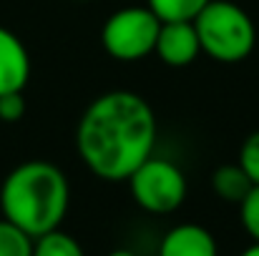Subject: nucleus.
<instances>
[{
  "label": "nucleus",
  "mask_w": 259,
  "mask_h": 256,
  "mask_svg": "<svg viewBox=\"0 0 259 256\" xmlns=\"http://www.w3.org/2000/svg\"><path fill=\"white\" fill-rule=\"evenodd\" d=\"M0 256H33V236L0 219Z\"/></svg>",
  "instance_id": "obj_12"
},
{
  "label": "nucleus",
  "mask_w": 259,
  "mask_h": 256,
  "mask_svg": "<svg viewBox=\"0 0 259 256\" xmlns=\"http://www.w3.org/2000/svg\"><path fill=\"white\" fill-rule=\"evenodd\" d=\"M71 203L66 173L51 161L33 159L10 171L0 188L3 219L30 234L33 239L61 229Z\"/></svg>",
  "instance_id": "obj_2"
},
{
  "label": "nucleus",
  "mask_w": 259,
  "mask_h": 256,
  "mask_svg": "<svg viewBox=\"0 0 259 256\" xmlns=\"http://www.w3.org/2000/svg\"><path fill=\"white\" fill-rule=\"evenodd\" d=\"M209 0H146V5L154 10V15L166 20H194Z\"/></svg>",
  "instance_id": "obj_11"
},
{
  "label": "nucleus",
  "mask_w": 259,
  "mask_h": 256,
  "mask_svg": "<svg viewBox=\"0 0 259 256\" xmlns=\"http://www.w3.org/2000/svg\"><path fill=\"white\" fill-rule=\"evenodd\" d=\"M30 78V56L23 40L0 25V95L23 90Z\"/></svg>",
  "instance_id": "obj_7"
},
{
  "label": "nucleus",
  "mask_w": 259,
  "mask_h": 256,
  "mask_svg": "<svg viewBox=\"0 0 259 256\" xmlns=\"http://www.w3.org/2000/svg\"><path fill=\"white\" fill-rule=\"evenodd\" d=\"M239 256H259V244L257 241H252V244H249V246H247Z\"/></svg>",
  "instance_id": "obj_16"
},
{
  "label": "nucleus",
  "mask_w": 259,
  "mask_h": 256,
  "mask_svg": "<svg viewBox=\"0 0 259 256\" xmlns=\"http://www.w3.org/2000/svg\"><path fill=\"white\" fill-rule=\"evenodd\" d=\"M33 256H86L83 246L66 231L53 229L33 239Z\"/></svg>",
  "instance_id": "obj_10"
},
{
  "label": "nucleus",
  "mask_w": 259,
  "mask_h": 256,
  "mask_svg": "<svg viewBox=\"0 0 259 256\" xmlns=\"http://www.w3.org/2000/svg\"><path fill=\"white\" fill-rule=\"evenodd\" d=\"M128 191L134 201L156 216L174 214L186 198V176L174 161L151 153L128 178Z\"/></svg>",
  "instance_id": "obj_5"
},
{
  "label": "nucleus",
  "mask_w": 259,
  "mask_h": 256,
  "mask_svg": "<svg viewBox=\"0 0 259 256\" xmlns=\"http://www.w3.org/2000/svg\"><path fill=\"white\" fill-rule=\"evenodd\" d=\"M76 3H91V0H76Z\"/></svg>",
  "instance_id": "obj_18"
},
{
  "label": "nucleus",
  "mask_w": 259,
  "mask_h": 256,
  "mask_svg": "<svg viewBox=\"0 0 259 256\" xmlns=\"http://www.w3.org/2000/svg\"><path fill=\"white\" fill-rule=\"evenodd\" d=\"M237 164L249 176V181H252L254 186H259V131H252V133L242 141Z\"/></svg>",
  "instance_id": "obj_13"
},
{
  "label": "nucleus",
  "mask_w": 259,
  "mask_h": 256,
  "mask_svg": "<svg viewBox=\"0 0 259 256\" xmlns=\"http://www.w3.org/2000/svg\"><path fill=\"white\" fill-rule=\"evenodd\" d=\"M106 256H136V254L128 251V249H116V251H111V254H106Z\"/></svg>",
  "instance_id": "obj_17"
},
{
  "label": "nucleus",
  "mask_w": 259,
  "mask_h": 256,
  "mask_svg": "<svg viewBox=\"0 0 259 256\" xmlns=\"http://www.w3.org/2000/svg\"><path fill=\"white\" fill-rule=\"evenodd\" d=\"M219 246L209 229L199 224H179L159 244V256H217Z\"/></svg>",
  "instance_id": "obj_8"
},
{
  "label": "nucleus",
  "mask_w": 259,
  "mask_h": 256,
  "mask_svg": "<svg viewBox=\"0 0 259 256\" xmlns=\"http://www.w3.org/2000/svg\"><path fill=\"white\" fill-rule=\"evenodd\" d=\"M239 219L249 239L259 244V186H252V191L239 203Z\"/></svg>",
  "instance_id": "obj_14"
},
{
  "label": "nucleus",
  "mask_w": 259,
  "mask_h": 256,
  "mask_svg": "<svg viewBox=\"0 0 259 256\" xmlns=\"http://www.w3.org/2000/svg\"><path fill=\"white\" fill-rule=\"evenodd\" d=\"M151 103L134 90H108L88 103L76 126V151L103 181H126L156 148Z\"/></svg>",
  "instance_id": "obj_1"
},
{
  "label": "nucleus",
  "mask_w": 259,
  "mask_h": 256,
  "mask_svg": "<svg viewBox=\"0 0 259 256\" xmlns=\"http://www.w3.org/2000/svg\"><path fill=\"white\" fill-rule=\"evenodd\" d=\"M194 28L201 53L224 66L247 61L257 45V25L252 15L232 0H209L194 18Z\"/></svg>",
  "instance_id": "obj_3"
},
{
  "label": "nucleus",
  "mask_w": 259,
  "mask_h": 256,
  "mask_svg": "<svg viewBox=\"0 0 259 256\" xmlns=\"http://www.w3.org/2000/svg\"><path fill=\"white\" fill-rule=\"evenodd\" d=\"M25 116V98L23 90H13V93H3L0 95V121L5 123H15Z\"/></svg>",
  "instance_id": "obj_15"
},
{
  "label": "nucleus",
  "mask_w": 259,
  "mask_h": 256,
  "mask_svg": "<svg viewBox=\"0 0 259 256\" xmlns=\"http://www.w3.org/2000/svg\"><path fill=\"white\" fill-rule=\"evenodd\" d=\"M252 186L254 183L249 181V176L242 171L239 164H224L211 173V191L227 203L239 206L244 201V196L252 191Z\"/></svg>",
  "instance_id": "obj_9"
},
{
  "label": "nucleus",
  "mask_w": 259,
  "mask_h": 256,
  "mask_svg": "<svg viewBox=\"0 0 259 256\" xmlns=\"http://www.w3.org/2000/svg\"><path fill=\"white\" fill-rule=\"evenodd\" d=\"M161 20L149 5H126L113 10L101 28L103 50L121 63H136L154 53Z\"/></svg>",
  "instance_id": "obj_4"
},
{
  "label": "nucleus",
  "mask_w": 259,
  "mask_h": 256,
  "mask_svg": "<svg viewBox=\"0 0 259 256\" xmlns=\"http://www.w3.org/2000/svg\"><path fill=\"white\" fill-rule=\"evenodd\" d=\"M154 53L169 68L191 66L201 56V45H199L194 20H166V23H161Z\"/></svg>",
  "instance_id": "obj_6"
}]
</instances>
